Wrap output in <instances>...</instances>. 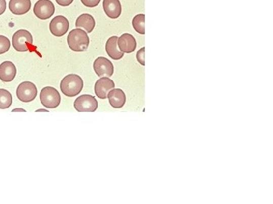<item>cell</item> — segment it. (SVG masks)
<instances>
[{"instance_id":"26","label":"cell","mask_w":273,"mask_h":204,"mask_svg":"<svg viewBox=\"0 0 273 204\" xmlns=\"http://www.w3.org/2000/svg\"><path fill=\"white\" fill-rule=\"evenodd\" d=\"M48 112V111H47V110H45V109H39V110H36V112Z\"/></svg>"},{"instance_id":"12","label":"cell","mask_w":273,"mask_h":204,"mask_svg":"<svg viewBox=\"0 0 273 204\" xmlns=\"http://www.w3.org/2000/svg\"><path fill=\"white\" fill-rule=\"evenodd\" d=\"M103 10L112 19H116L122 14V5L120 0H103Z\"/></svg>"},{"instance_id":"16","label":"cell","mask_w":273,"mask_h":204,"mask_svg":"<svg viewBox=\"0 0 273 204\" xmlns=\"http://www.w3.org/2000/svg\"><path fill=\"white\" fill-rule=\"evenodd\" d=\"M9 7L14 15H24L30 10L31 1L30 0H10Z\"/></svg>"},{"instance_id":"2","label":"cell","mask_w":273,"mask_h":204,"mask_svg":"<svg viewBox=\"0 0 273 204\" xmlns=\"http://www.w3.org/2000/svg\"><path fill=\"white\" fill-rule=\"evenodd\" d=\"M67 41L68 46L74 52L86 51L90 44L88 33L81 28L73 29L68 34Z\"/></svg>"},{"instance_id":"7","label":"cell","mask_w":273,"mask_h":204,"mask_svg":"<svg viewBox=\"0 0 273 204\" xmlns=\"http://www.w3.org/2000/svg\"><path fill=\"white\" fill-rule=\"evenodd\" d=\"M55 6L50 0H38L33 7V12L38 18L47 20L55 13Z\"/></svg>"},{"instance_id":"18","label":"cell","mask_w":273,"mask_h":204,"mask_svg":"<svg viewBox=\"0 0 273 204\" xmlns=\"http://www.w3.org/2000/svg\"><path fill=\"white\" fill-rule=\"evenodd\" d=\"M12 104V95L9 91L0 89V109H7Z\"/></svg>"},{"instance_id":"22","label":"cell","mask_w":273,"mask_h":204,"mask_svg":"<svg viewBox=\"0 0 273 204\" xmlns=\"http://www.w3.org/2000/svg\"><path fill=\"white\" fill-rule=\"evenodd\" d=\"M86 7L94 8L98 6L101 0H81Z\"/></svg>"},{"instance_id":"13","label":"cell","mask_w":273,"mask_h":204,"mask_svg":"<svg viewBox=\"0 0 273 204\" xmlns=\"http://www.w3.org/2000/svg\"><path fill=\"white\" fill-rule=\"evenodd\" d=\"M109 104L113 108H122L126 103V95L121 89H115L110 91L107 95Z\"/></svg>"},{"instance_id":"11","label":"cell","mask_w":273,"mask_h":204,"mask_svg":"<svg viewBox=\"0 0 273 204\" xmlns=\"http://www.w3.org/2000/svg\"><path fill=\"white\" fill-rule=\"evenodd\" d=\"M118 46L122 53H133L136 49V39L132 34L124 33L120 37H119Z\"/></svg>"},{"instance_id":"5","label":"cell","mask_w":273,"mask_h":204,"mask_svg":"<svg viewBox=\"0 0 273 204\" xmlns=\"http://www.w3.org/2000/svg\"><path fill=\"white\" fill-rule=\"evenodd\" d=\"M16 95L20 101L29 103L33 101L37 95V88L30 81L23 82L17 88Z\"/></svg>"},{"instance_id":"17","label":"cell","mask_w":273,"mask_h":204,"mask_svg":"<svg viewBox=\"0 0 273 204\" xmlns=\"http://www.w3.org/2000/svg\"><path fill=\"white\" fill-rule=\"evenodd\" d=\"M75 26L77 28H83L87 33H91L96 26L95 19L89 14H82L76 20Z\"/></svg>"},{"instance_id":"21","label":"cell","mask_w":273,"mask_h":204,"mask_svg":"<svg viewBox=\"0 0 273 204\" xmlns=\"http://www.w3.org/2000/svg\"><path fill=\"white\" fill-rule=\"evenodd\" d=\"M137 60L140 65L144 66L145 65V48H140L137 53Z\"/></svg>"},{"instance_id":"6","label":"cell","mask_w":273,"mask_h":204,"mask_svg":"<svg viewBox=\"0 0 273 204\" xmlns=\"http://www.w3.org/2000/svg\"><path fill=\"white\" fill-rule=\"evenodd\" d=\"M74 108L79 112H94L98 108V101L91 95H82L74 102Z\"/></svg>"},{"instance_id":"24","label":"cell","mask_w":273,"mask_h":204,"mask_svg":"<svg viewBox=\"0 0 273 204\" xmlns=\"http://www.w3.org/2000/svg\"><path fill=\"white\" fill-rule=\"evenodd\" d=\"M6 0H0V15H3L6 10Z\"/></svg>"},{"instance_id":"8","label":"cell","mask_w":273,"mask_h":204,"mask_svg":"<svg viewBox=\"0 0 273 204\" xmlns=\"http://www.w3.org/2000/svg\"><path fill=\"white\" fill-rule=\"evenodd\" d=\"M94 69L99 77L109 78L113 75V65L109 59L105 57H99L94 61Z\"/></svg>"},{"instance_id":"14","label":"cell","mask_w":273,"mask_h":204,"mask_svg":"<svg viewBox=\"0 0 273 204\" xmlns=\"http://www.w3.org/2000/svg\"><path fill=\"white\" fill-rule=\"evenodd\" d=\"M118 36H111L106 43V51L108 56L115 61L120 60L124 56V53L120 51L118 46Z\"/></svg>"},{"instance_id":"9","label":"cell","mask_w":273,"mask_h":204,"mask_svg":"<svg viewBox=\"0 0 273 204\" xmlns=\"http://www.w3.org/2000/svg\"><path fill=\"white\" fill-rule=\"evenodd\" d=\"M69 21L65 17L58 15L55 17L50 24V30L53 36L61 37L68 32Z\"/></svg>"},{"instance_id":"1","label":"cell","mask_w":273,"mask_h":204,"mask_svg":"<svg viewBox=\"0 0 273 204\" xmlns=\"http://www.w3.org/2000/svg\"><path fill=\"white\" fill-rule=\"evenodd\" d=\"M84 87V81L77 74H69L62 79L60 89L62 93L67 97H75L81 93Z\"/></svg>"},{"instance_id":"23","label":"cell","mask_w":273,"mask_h":204,"mask_svg":"<svg viewBox=\"0 0 273 204\" xmlns=\"http://www.w3.org/2000/svg\"><path fill=\"white\" fill-rule=\"evenodd\" d=\"M73 1H74V0H56V3H57L59 6H64V7L70 6V5L73 3Z\"/></svg>"},{"instance_id":"20","label":"cell","mask_w":273,"mask_h":204,"mask_svg":"<svg viewBox=\"0 0 273 204\" xmlns=\"http://www.w3.org/2000/svg\"><path fill=\"white\" fill-rule=\"evenodd\" d=\"M11 47V42L9 38L0 35V55L4 54L9 51Z\"/></svg>"},{"instance_id":"25","label":"cell","mask_w":273,"mask_h":204,"mask_svg":"<svg viewBox=\"0 0 273 204\" xmlns=\"http://www.w3.org/2000/svg\"><path fill=\"white\" fill-rule=\"evenodd\" d=\"M26 112L25 110L22 109V108H15V109L12 110V112Z\"/></svg>"},{"instance_id":"4","label":"cell","mask_w":273,"mask_h":204,"mask_svg":"<svg viewBox=\"0 0 273 204\" xmlns=\"http://www.w3.org/2000/svg\"><path fill=\"white\" fill-rule=\"evenodd\" d=\"M40 98L41 104L45 108L50 109L57 108L61 103V95L59 91L52 86L43 88Z\"/></svg>"},{"instance_id":"10","label":"cell","mask_w":273,"mask_h":204,"mask_svg":"<svg viewBox=\"0 0 273 204\" xmlns=\"http://www.w3.org/2000/svg\"><path fill=\"white\" fill-rule=\"evenodd\" d=\"M115 88V83L113 80L109 79V77H101V79L97 80L95 83L96 95L100 99H106L107 98V95L112 89Z\"/></svg>"},{"instance_id":"19","label":"cell","mask_w":273,"mask_h":204,"mask_svg":"<svg viewBox=\"0 0 273 204\" xmlns=\"http://www.w3.org/2000/svg\"><path fill=\"white\" fill-rule=\"evenodd\" d=\"M132 25L137 33L145 34V15H137L132 20Z\"/></svg>"},{"instance_id":"3","label":"cell","mask_w":273,"mask_h":204,"mask_svg":"<svg viewBox=\"0 0 273 204\" xmlns=\"http://www.w3.org/2000/svg\"><path fill=\"white\" fill-rule=\"evenodd\" d=\"M33 36L26 30H19L12 36V45L16 51L24 53L33 47Z\"/></svg>"},{"instance_id":"15","label":"cell","mask_w":273,"mask_h":204,"mask_svg":"<svg viewBox=\"0 0 273 204\" xmlns=\"http://www.w3.org/2000/svg\"><path fill=\"white\" fill-rule=\"evenodd\" d=\"M16 74V67L12 62L6 61L0 65V80L2 81H12L15 79Z\"/></svg>"}]
</instances>
